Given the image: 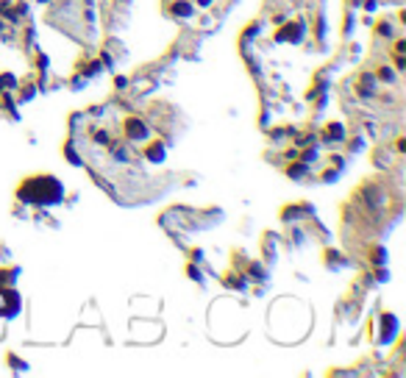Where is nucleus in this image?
<instances>
[{
	"instance_id": "10",
	"label": "nucleus",
	"mask_w": 406,
	"mask_h": 378,
	"mask_svg": "<svg viewBox=\"0 0 406 378\" xmlns=\"http://www.w3.org/2000/svg\"><path fill=\"white\" fill-rule=\"evenodd\" d=\"M323 264H326V270H331V273L351 267L348 256H345V253H339V250H326V253H323Z\"/></svg>"
},
{
	"instance_id": "31",
	"label": "nucleus",
	"mask_w": 406,
	"mask_h": 378,
	"mask_svg": "<svg viewBox=\"0 0 406 378\" xmlns=\"http://www.w3.org/2000/svg\"><path fill=\"white\" fill-rule=\"evenodd\" d=\"M128 84H131V81H128L126 75H114V89H128Z\"/></svg>"
},
{
	"instance_id": "28",
	"label": "nucleus",
	"mask_w": 406,
	"mask_h": 378,
	"mask_svg": "<svg viewBox=\"0 0 406 378\" xmlns=\"http://www.w3.org/2000/svg\"><path fill=\"white\" fill-rule=\"evenodd\" d=\"M290 245H295V247H303V245H306V231H303V228H292Z\"/></svg>"
},
{
	"instance_id": "22",
	"label": "nucleus",
	"mask_w": 406,
	"mask_h": 378,
	"mask_svg": "<svg viewBox=\"0 0 406 378\" xmlns=\"http://www.w3.org/2000/svg\"><path fill=\"white\" fill-rule=\"evenodd\" d=\"M6 364H9L14 373H28V362H25V359H20L17 353H6Z\"/></svg>"
},
{
	"instance_id": "1",
	"label": "nucleus",
	"mask_w": 406,
	"mask_h": 378,
	"mask_svg": "<svg viewBox=\"0 0 406 378\" xmlns=\"http://www.w3.org/2000/svg\"><path fill=\"white\" fill-rule=\"evenodd\" d=\"M17 203L20 206H31V209H53V206L64 203V184L61 178L50 173H37L28 175V178L20 181L17 186Z\"/></svg>"
},
{
	"instance_id": "2",
	"label": "nucleus",
	"mask_w": 406,
	"mask_h": 378,
	"mask_svg": "<svg viewBox=\"0 0 406 378\" xmlns=\"http://www.w3.org/2000/svg\"><path fill=\"white\" fill-rule=\"evenodd\" d=\"M153 137V125L145 117L139 114H128L126 120H122V139L131 142V145H142V142H148Z\"/></svg>"
},
{
	"instance_id": "23",
	"label": "nucleus",
	"mask_w": 406,
	"mask_h": 378,
	"mask_svg": "<svg viewBox=\"0 0 406 378\" xmlns=\"http://www.w3.org/2000/svg\"><path fill=\"white\" fill-rule=\"evenodd\" d=\"M64 156H67V162H73L75 167H81V164H84V156H81V153H78V147L73 145V139H70L67 145H64Z\"/></svg>"
},
{
	"instance_id": "36",
	"label": "nucleus",
	"mask_w": 406,
	"mask_h": 378,
	"mask_svg": "<svg viewBox=\"0 0 406 378\" xmlns=\"http://www.w3.org/2000/svg\"><path fill=\"white\" fill-rule=\"evenodd\" d=\"M39 3H50V0H39Z\"/></svg>"
},
{
	"instance_id": "15",
	"label": "nucleus",
	"mask_w": 406,
	"mask_h": 378,
	"mask_svg": "<svg viewBox=\"0 0 406 378\" xmlns=\"http://www.w3.org/2000/svg\"><path fill=\"white\" fill-rule=\"evenodd\" d=\"M356 92L362 94V98H373L376 92H379V81H376L373 73H362L356 81Z\"/></svg>"
},
{
	"instance_id": "27",
	"label": "nucleus",
	"mask_w": 406,
	"mask_h": 378,
	"mask_svg": "<svg viewBox=\"0 0 406 378\" xmlns=\"http://www.w3.org/2000/svg\"><path fill=\"white\" fill-rule=\"evenodd\" d=\"M186 275H190L195 284H206V278H203V273H201V267H198L195 262H186Z\"/></svg>"
},
{
	"instance_id": "18",
	"label": "nucleus",
	"mask_w": 406,
	"mask_h": 378,
	"mask_svg": "<svg viewBox=\"0 0 406 378\" xmlns=\"http://www.w3.org/2000/svg\"><path fill=\"white\" fill-rule=\"evenodd\" d=\"M17 278H20V267H0V289L17 287Z\"/></svg>"
},
{
	"instance_id": "3",
	"label": "nucleus",
	"mask_w": 406,
	"mask_h": 378,
	"mask_svg": "<svg viewBox=\"0 0 406 378\" xmlns=\"http://www.w3.org/2000/svg\"><path fill=\"white\" fill-rule=\"evenodd\" d=\"M20 311H22V295L17 292L14 287L0 289V317H6V320H14Z\"/></svg>"
},
{
	"instance_id": "13",
	"label": "nucleus",
	"mask_w": 406,
	"mask_h": 378,
	"mask_svg": "<svg viewBox=\"0 0 406 378\" xmlns=\"http://www.w3.org/2000/svg\"><path fill=\"white\" fill-rule=\"evenodd\" d=\"M262 250H264V264H275V259H278V236H273V231L262 236Z\"/></svg>"
},
{
	"instance_id": "32",
	"label": "nucleus",
	"mask_w": 406,
	"mask_h": 378,
	"mask_svg": "<svg viewBox=\"0 0 406 378\" xmlns=\"http://www.w3.org/2000/svg\"><path fill=\"white\" fill-rule=\"evenodd\" d=\"M364 11H379V0H364Z\"/></svg>"
},
{
	"instance_id": "14",
	"label": "nucleus",
	"mask_w": 406,
	"mask_h": 378,
	"mask_svg": "<svg viewBox=\"0 0 406 378\" xmlns=\"http://www.w3.org/2000/svg\"><path fill=\"white\" fill-rule=\"evenodd\" d=\"M170 14H173L175 20H192V17H195V3H192V0H173V3H170Z\"/></svg>"
},
{
	"instance_id": "7",
	"label": "nucleus",
	"mask_w": 406,
	"mask_h": 378,
	"mask_svg": "<svg viewBox=\"0 0 406 378\" xmlns=\"http://www.w3.org/2000/svg\"><path fill=\"white\" fill-rule=\"evenodd\" d=\"M345 137H348V131H345V125H342L339 120H331L320 134H317V139H320L326 147H339V145H345Z\"/></svg>"
},
{
	"instance_id": "35",
	"label": "nucleus",
	"mask_w": 406,
	"mask_h": 378,
	"mask_svg": "<svg viewBox=\"0 0 406 378\" xmlns=\"http://www.w3.org/2000/svg\"><path fill=\"white\" fill-rule=\"evenodd\" d=\"M0 34H6V20H3V14H0Z\"/></svg>"
},
{
	"instance_id": "11",
	"label": "nucleus",
	"mask_w": 406,
	"mask_h": 378,
	"mask_svg": "<svg viewBox=\"0 0 406 378\" xmlns=\"http://www.w3.org/2000/svg\"><path fill=\"white\" fill-rule=\"evenodd\" d=\"M223 287L234 289V292H245V289L251 287V281L245 278V273H237V270H228V273H223Z\"/></svg>"
},
{
	"instance_id": "26",
	"label": "nucleus",
	"mask_w": 406,
	"mask_h": 378,
	"mask_svg": "<svg viewBox=\"0 0 406 378\" xmlns=\"http://www.w3.org/2000/svg\"><path fill=\"white\" fill-rule=\"evenodd\" d=\"M367 259L376 264V267H387V247H373Z\"/></svg>"
},
{
	"instance_id": "33",
	"label": "nucleus",
	"mask_w": 406,
	"mask_h": 378,
	"mask_svg": "<svg viewBox=\"0 0 406 378\" xmlns=\"http://www.w3.org/2000/svg\"><path fill=\"white\" fill-rule=\"evenodd\" d=\"M214 0H195V9H209Z\"/></svg>"
},
{
	"instance_id": "16",
	"label": "nucleus",
	"mask_w": 406,
	"mask_h": 378,
	"mask_svg": "<svg viewBox=\"0 0 406 378\" xmlns=\"http://www.w3.org/2000/svg\"><path fill=\"white\" fill-rule=\"evenodd\" d=\"M284 173H287V178H292V181H303L306 175L311 173V164H303V162H298V159H290L287 167H284Z\"/></svg>"
},
{
	"instance_id": "8",
	"label": "nucleus",
	"mask_w": 406,
	"mask_h": 378,
	"mask_svg": "<svg viewBox=\"0 0 406 378\" xmlns=\"http://www.w3.org/2000/svg\"><path fill=\"white\" fill-rule=\"evenodd\" d=\"M311 214H315L311 203H290V206H284V211H281V223L292 226V223L303 220V217H311Z\"/></svg>"
},
{
	"instance_id": "19",
	"label": "nucleus",
	"mask_w": 406,
	"mask_h": 378,
	"mask_svg": "<svg viewBox=\"0 0 406 378\" xmlns=\"http://www.w3.org/2000/svg\"><path fill=\"white\" fill-rule=\"evenodd\" d=\"M403 50H406V39L398 37V39H395V50H392V56H395V70H398V73H403V70H406V53H403Z\"/></svg>"
},
{
	"instance_id": "5",
	"label": "nucleus",
	"mask_w": 406,
	"mask_h": 378,
	"mask_svg": "<svg viewBox=\"0 0 406 378\" xmlns=\"http://www.w3.org/2000/svg\"><path fill=\"white\" fill-rule=\"evenodd\" d=\"M306 37V22L298 17V20H290L275 31V42H287V45H301Z\"/></svg>"
},
{
	"instance_id": "21",
	"label": "nucleus",
	"mask_w": 406,
	"mask_h": 378,
	"mask_svg": "<svg viewBox=\"0 0 406 378\" xmlns=\"http://www.w3.org/2000/svg\"><path fill=\"white\" fill-rule=\"evenodd\" d=\"M17 86H20V78H17L14 73H0V92H17Z\"/></svg>"
},
{
	"instance_id": "37",
	"label": "nucleus",
	"mask_w": 406,
	"mask_h": 378,
	"mask_svg": "<svg viewBox=\"0 0 406 378\" xmlns=\"http://www.w3.org/2000/svg\"><path fill=\"white\" fill-rule=\"evenodd\" d=\"M122 3H131V0H122Z\"/></svg>"
},
{
	"instance_id": "17",
	"label": "nucleus",
	"mask_w": 406,
	"mask_h": 378,
	"mask_svg": "<svg viewBox=\"0 0 406 378\" xmlns=\"http://www.w3.org/2000/svg\"><path fill=\"white\" fill-rule=\"evenodd\" d=\"M39 92V84H34V81H20V86H17V103H31L34 98H37Z\"/></svg>"
},
{
	"instance_id": "30",
	"label": "nucleus",
	"mask_w": 406,
	"mask_h": 378,
	"mask_svg": "<svg viewBox=\"0 0 406 378\" xmlns=\"http://www.w3.org/2000/svg\"><path fill=\"white\" fill-rule=\"evenodd\" d=\"M34 64H37V70H48V56H45V53H37V58H34Z\"/></svg>"
},
{
	"instance_id": "34",
	"label": "nucleus",
	"mask_w": 406,
	"mask_h": 378,
	"mask_svg": "<svg viewBox=\"0 0 406 378\" xmlns=\"http://www.w3.org/2000/svg\"><path fill=\"white\" fill-rule=\"evenodd\" d=\"M395 142H398V145H395V150H398V153H403V150H406V139H403V137H398Z\"/></svg>"
},
{
	"instance_id": "24",
	"label": "nucleus",
	"mask_w": 406,
	"mask_h": 378,
	"mask_svg": "<svg viewBox=\"0 0 406 378\" xmlns=\"http://www.w3.org/2000/svg\"><path fill=\"white\" fill-rule=\"evenodd\" d=\"M376 34H379V37L392 39V37H395V25H392V20H381V22H376Z\"/></svg>"
},
{
	"instance_id": "9",
	"label": "nucleus",
	"mask_w": 406,
	"mask_h": 378,
	"mask_svg": "<svg viewBox=\"0 0 406 378\" xmlns=\"http://www.w3.org/2000/svg\"><path fill=\"white\" fill-rule=\"evenodd\" d=\"M106 70L103 58H81L78 64H75V73H81L84 78H101Z\"/></svg>"
},
{
	"instance_id": "12",
	"label": "nucleus",
	"mask_w": 406,
	"mask_h": 378,
	"mask_svg": "<svg viewBox=\"0 0 406 378\" xmlns=\"http://www.w3.org/2000/svg\"><path fill=\"white\" fill-rule=\"evenodd\" d=\"M0 111H3V114H9L11 122L20 120V103H17L14 92H0Z\"/></svg>"
},
{
	"instance_id": "29",
	"label": "nucleus",
	"mask_w": 406,
	"mask_h": 378,
	"mask_svg": "<svg viewBox=\"0 0 406 378\" xmlns=\"http://www.w3.org/2000/svg\"><path fill=\"white\" fill-rule=\"evenodd\" d=\"M345 142H348V150L351 153H356V150H362V147H364V137H351V139L345 137Z\"/></svg>"
},
{
	"instance_id": "20",
	"label": "nucleus",
	"mask_w": 406,
	"mask_h": 378,
	"mask_svg": "<svg viewBox=\"0 0 406 378\" xmlns=\"http://www.w3.org/2000/svg\"><path fill=\"white\" fill-rule=\"evenodd\" d=\"M373 75H376V81H379V84H395V81H398V70H392L390 64L379 67Z\"/></svg>"
},
{
	"instance_id": "4",
	"label": "nucleus",
	"mask_w": 406,
	"mask_h": 378,
	"mask_svg": "<svg viewBox=\"0 0 406 378\" xmlns=\"http://www.w3.org/2000/svg\"><path fill=\"white\" fill-rule=\"evenodd\" d=\"M376 326H379V336H376V342H379V345H390V342L398 336L401 323H398V314H395V311H384V314H379Z\"/></svg>"
},
{
	"instance_id": "6",
	"label": "nucleus",
	"mask_w": 406,
	"mask_h": 378,
	"mask_svg": "<svg viewBox=\"0 0 406 378\" xmlns=\"http://www.w3.org/2000/svg\"><path fill=\"white\" fill-rule=\"evenodd\" d=\"M139 156H142L148 164H164V159H167V142L162 137H150L148 142H142Z\"/></svg>"
},
{
	"instance_id": "25",
	"label": "nucleus",
	"mask_w": 406,
	"mask_h": 378,
	"mask_svg": "<svg viewBox=\"0 0 406 378\" xmlns=\"http://www.w3.org/2000/svg\"><path fill=\"white\" fill-rule=\"evenodd\" d=\"M339 173H342V170H339V167H334V164H331L328 170H323V173L317 175V181H320V184H334V181L339 178Z\"/></svg>"
}]
</instances>
